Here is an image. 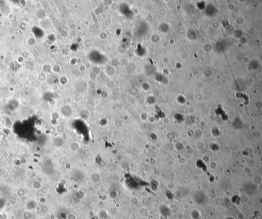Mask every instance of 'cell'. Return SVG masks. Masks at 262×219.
Segmentation results:
<instances>
[{"mask_svg": "<svg viewBox=\"0 0 262 219\" xmlns=\"http://www.w3.org/2000/svg\"><path fill=\"white\" fill-rule=\"evenodd\" d=\"M138 214L141 218H147L148 215V211L145 207H141L138 210Z\"/></svg>", "mask_w": 262, "mask_h": 219, "instance_id": "cell-1", "label": "cell"}, {"mask_svg": "<svg viewBox=\"0 0 262 219\" xmlns=\"http://www.w3.org/2000/svg\"><path fill=\"white\" fill-rule=\"evenodd\" d=\"M140 219H146V218H141Z\"/></svg>", "mask_w": 262, "mask_h": 219, "instance_id": "cell-3", "label": "cell"}, {"mask_svg": "<svg viewBox=\"0 0 262 219\" xmlns=\"http://www.w3.org/2000/svg\"><path fill=\"white\" fill-rule=\"evenodd\" d=\"M69 219H76V217L75 214L71 213L69 215Z\"/></svg>", "mask_w": 262, "mask_h": 219, "instance_id": "cell-2", "label": "cell"}, {"mask_svg": "<svg viewBox=\"0 0 262 219\" xmlns=\"http://www.w3.org/2000/svg\"><path fill=\"white\" fill-rule=\"evenodd\" d=\"M130 219H135V218H131Z\"/></svg>", "mask_w": 262, "mask_h": 219, "instance_id": "cell-4", "label": "cell"}]
</instances>
